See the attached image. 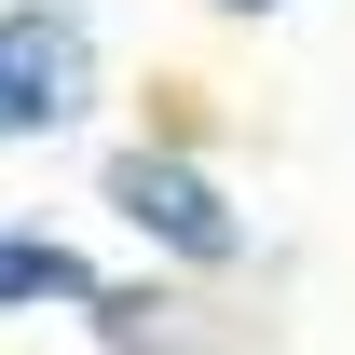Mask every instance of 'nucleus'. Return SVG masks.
Masks as SVG:
<instances>
[{
	"label": "nucleus",
	"instance_id": "1",
	"mask_svg": "<svg viewBox=\"0 0 355 355\" xmlns=\"http://www.w3.org/2000/svg\"><path fill=\"white\" fill-rule=\"evenodd\" d=\"M96 83V42H83V14H55V0H14L0 14V137H42L69 123Z\"/></svg>",
	"mask_w": 355,
	"mask_h": 355
},
{
	"label": "nucleus",
	"instance_id": "2",
	"mask_svg": "<svg viewBox=\"0 0 355 355\" xmlns=\"http://www.w3.org/2000/svg\"><path fill=\"white\" fill-rule=\"evenodd\" d=\"M110 205H123L137 232H164L178 260H232V246H246V232H232V205H219V191H205V178H191V164H150V150H137V164L110 178Z\"/></svg>",
	"mask_w": 355,
	"mask_h": 355
},
{
	"label": "nucleus",
	"instance_id": "3",
	"mask_svg": "<svg viewBox=\"0 0 355 355\" xmlns=\"http://www.w3.org/2000/svg\"><path fill=\"white\" fill-rule=\"evenodd\" d=\"M0 301H96V273L42 232H0Z\"/></svg>",
	"mask_w": 355,
	"mask_h": 355
},
{
	"label": "nucleus",
	"instance_id": "4",
	"mask_svg": "<svg viewBox=\"0 0 355 355\" xmlns=\"http://www.w3.org/2000/svg\"><path fill=\"white\" fill-rule=\"evenodd\" d=\"M232 14H273V0H232Z\"/></svg>",
	"mask_w": 355,
	"mask_h": 355
}]
</instances>
